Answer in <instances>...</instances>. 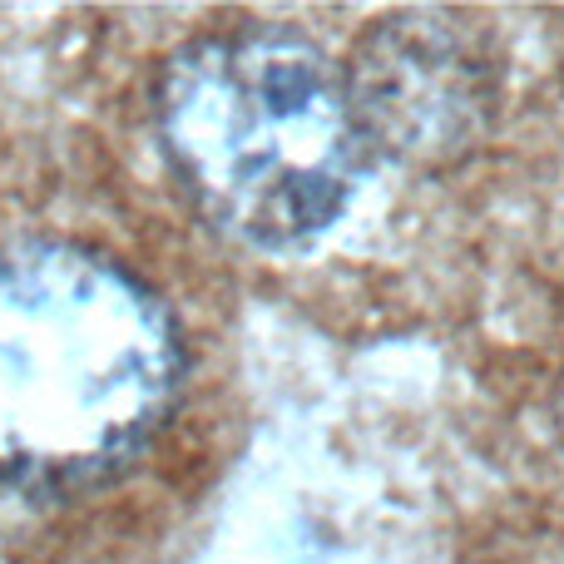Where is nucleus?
<instances>
[{"label": "nucleus", "mask_w": 564, "mask_h": 564, "mask_svg": "<svg viewBox=\"0 0 564 564\" xmlns=\"http://www.w3.org/2000/svg\"><path fill=\"white\" fill-rule=\"evenodd\" d=\"M188 371L164 292L75 238L0 243V496L75 500L149 456Z\"/></svg>", "instance_id": "nucleus-1"}, {"label": "nucleus", "mask_w": 564, "mask_h": 564, "mask_svg": "<svg viewBox=\"0 0 564 564\" xmlns=\"http://www.w3.org/2000/svg\"><path fill=\"white\" fill-rule=\"evenodd\" d=\"M154 129L194 214L253 253H307L371 169L341 65L292 25L174 50L154 79Z\"/></svg>", "instance_id": "nucleus-2"}, {"label": "nucleus", "mask_w": 564, "mask_h": 564, "mask_svg": "<svg viewBox=\"0 0 564 564\" xmlns=\"http://www.w3.org/2000/svg\"><path fill=\"white\" fill-rule=\"evenodd\" d=\"M341 79L371 159L381 154L406 169L460 164L486 139L500 99L496 55L470 20L451 10L371 20Z\"/></svg>", "instance_id": "nucleus-3"}, {"label": "nucleus", "mask_w": 564, "mask_h": 564, "mask_svg": "<svg viewBox=\"0 0 564 564\" xmlns=\"http://www.w3.org/2000/svg\"><path fill=\"white\" fill-rule=\"evenodd\" d=\"M555 426H560V436H564V371H560V381H555Z\"/></svg>", "instance_id": "nucleus-4"}]
</instances>
